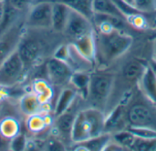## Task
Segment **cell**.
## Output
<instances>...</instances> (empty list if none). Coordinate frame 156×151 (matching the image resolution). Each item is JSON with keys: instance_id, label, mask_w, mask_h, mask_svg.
<instances>
[{"instance_id": "obj_29", "label": "cell", "mask_w": 156, "mask_h": 151, "mask_svg": "<svg viewBox=\"0 0 156 151\" xmlns=\"http://www.w3.org/2000/svg\"><path fill=\"white\" fill-rule=\"evenodd\" d=\"M127 129L132 132L134 136L142 139H156V130L151 128L146 127H136L129 126Z\"/></svg>"}, {"instance_id": "obj_11", "label": "cell", "mask_w": 156, "mask_h": 151, "mask_svg": "<svg viewBox=\"0 0 156 151\" xmlns=\"http://www.w3.org/2000/svg\"><path fill=\"white\" fill-rule=\"evenodd\" d=\"M70 43L73 44L78 52L90 64L93 65L95 63L97 58V45L94 32L88 34L82 37H80Z\"/></svg>"}, {"instance_id": "obj_15", "label": "cell", "mask_w": 156, "mask_h": 151, "mask_svg": "<svg viewBox=\"0 0 156 151\" xmlns=\"http://www.w3.org/2000/svg\"><path fill=\"white\" fill-rule=\"evenodd\" d=\"M38 98L42 105L50 104L55 95V88L46 78H36L28 84Z\"/></svg>"}, {"instance_id": "obj_28", "label": "cell", "mask_w": 156, "mask_h": 151, "mask_svg": "<svg viewBox=\"0 0 156 151\" xmlns=\"http://www.w3.org/2000/svg\"><path fill=\"white\" fill-rule=\"evenodd\" d=\"M131 150L156 151V139H142L136 137Z\"/></svg>"}, {"instance_id": "obj_34", "label": "cell", "mask_w": 156, "mask_h": 151, "mask_svg": "<svg viewBox=\"0 0 156 151\" xmlns=\"http://www.w3.org/2000/svg\"><path fill=\"white\" fill-rule=\"evenodd\" d=\"M151 13L153 15L150 16V19H149V21L147 20V22H148V24L150 23L153 27H156V10L154 12H151Z\"/></svg>"}, {"instance_id": "obj_3", "label": "cell", "mask_w": 156, "mask_h": 151, "mask_svg": "<svg viewBox=\"0 0 156 151\" xmlns=\"http://www.w3.org/2000/svg\"><path fill=\"white\" fill-rule=\"evenodd\" d=\"M26 72L23 61L17 52L15 51L0 66V87L12 88L23 85Z\"/></svg>"}, {"instance_id": "obj_22", "label": "cell", "mask_w": 156, "mask_h": 151, "mask_svg": "<svg viewBox=\"0 0 156 151\" xmlns=\"http://www.w3.org/2000/svg\"><path fill=\"white\" fill-rule=\"evenodd\" d=\"M69 84L83 98H88L90 84V74L86 71H74L70 77Z\"/></svg>"}, {"instance_id": "obj_7", "label": "cell", "mask_w": 156, "mask_h": 151, "mask_svg": "<svg viewBox=\"0 0 156 151\" xmlns=\"http://www.w3.org/2000/svg\"><path fill=\"white\" fill-rule=\"evenodd\" d=\"M92 32H94L92 20L84 15L71 9L63 32L69 42H73L76 39Z\"/></svg>"}, {"instance_id": "obj_10", "label": "cell", "mask_w": 156, "mask_h": 151, "mask_svg": "<svg viewBox=\"0 0 156 151\" xmlns=\"http://www.w3.org/2000/svg\"><path fill=\"white\" fill-rule=\"evenodd\" d=\"M53 121L54 117L52 114L37 113L27 117L24 127L26 128L27 134L30 136H37L48 130L52 126Z\"/></svg>"}, {"instance_id": "obj_36", "label": "cell", "mask_w": 156, "mask_h": 151, "mask_svg": "<svg viewBox=\"0 0 156 151\" xmlns=\"http://www.w3.org/2000/svg\"><path fill=\"white\" fill-rule=\"evenodd\" d=\"M5 0H0V22L4 14V9H5Z\"/></svg>"}, {"instance_id": "obj_23", "label": "cell", "mask_w": 156, "mask_h": 151, "mask_svg": "<svg viewBox=\"0 0 156 151\" xmlns=\"http://www.w3.org/2000/svg\"><path fill=\"white\" fill-rule=\"evenodd\" d=\"M123 116L124 107L122 104H120L111 112V114L108 117L105 118L104 132L112 134V132H118L122 130L121 125L122 124Z\"/></svg>"}, {"instance_id": "obj_12", "label": "cell", "mask_w": 156, "mask_h": 151, "mask_svg": "<svg viewBox=\"0 0 156 151\" xmlns=\"http://www.w3.org/2000/svg\"><path fill=\"white\" fill-rule=\"evenodd\" d=\"M78 94V91L70 84L60 89L53 106L52 115L54 118L70 108V106L76 101Z\"/></svg>"}, {"instance_id": "obj_33", "label": "cell", "mask_w": 156, "mask_h": 151, "mask_svg": "<svg viewBox=\"0 0 156 151\" xmlns=\"http://www.w3.org/2000/svg\"><path fill=\"white\" fill-rule=\"evenodd\" d=\"M124 149L120 145V144H118L116 141H114V142H112V140L106 145V147H105V149H104V151H112V150H123Z\"/></svg>"}, {"instance_id": "obj_35", "label": "cell", "mask_w": 156, "mask_h": 151, "mask_svg": "<svg viewBox=\"0 0 156 151\" xmlns=\"http://www.w3.org/2000/svg\"><path fill=\"white\" fill-rule=\"evenodd\" d=\"M148 65H149V67H151V69L153 70V72L154 73V75L156 76V59L154 57H153L152 59H150L149 60V62H148Z\"/></svg>"}, {"instance_id": "obj_9", "label": "cell", "mask_w": 156, "mask_h": 151, "mask_svg": "<svg viewBox=\"0 0 156 151\" xmlns=\"http://www.w3.org/2000/svg\"><path fill=\"white\" fill-rule=\"evenodd\" d=\"M126 118L131 126L146 127L156 130V115L154 110L144 103L136 102L126 113Z\"/></svg>"}, {"instance_id": "obj_8", "label": "cell", "mask_w": 156, "mask_h": 151, "mask_svg": "<svg viewBox=\"0 0 156 151\" xmlns=\"http://www.w3.org/2000/svg\"><path fill=\"white\" fill-rule=\"evenodd\" d=\"M25 18L26 16L0 35V66L10 55L17 50L25 29Z\"/></svg>"}, {"instance_id": "obj_31", "label": "cell", "mask_w": 156, "mask_h": 151, "mask_svg": "<svg viewBox=\"0 0 156 151\" xmlns=\"http://www.w3.org/2000/svg\"><path fill=\"white\" fill-rule=\"evenodd\" d=\"M133 5L144 14L151 13L156 10V0H133Z\"/></svg>"}, {"instance_id": "obj_4", "label": "cell", "mask_w": 156, "mask_h": 151, "mask_svg": "<svg viewBox=\"0 0 156 151\" xmlns=\"http://www.w3.org/2000/svg\"><path fill=\"white\" fill-rule=\"evenodd\" d=\"M114 76L112 73L93 72L90 74L89 97L97 107L104 105L112 92Z\"/></svg>"}, {"instance_id": "obj_32", "label": "cell", "mask_w": 156, "mask_h": 151, "mask_svg": "<svg viewBox=\"0 0 156 151\" xmlns=\"http://www.w3.org/2000/svg\"><path fill=\"white\" fill-rule=\"evenodd\" d=\"M37 0H9V2L19 11L26 13L36 3Z\"/></svg>"}, {"instance_id": "obj_5", "label": "cell", "mask_w": 156, "mask_h": 151, "mask_svg": "<svg viewBox=\"0 0 156 151\" xmlns=\"http://www.w3.org/2000/svg\"><path fill=\"white\" fill-rule=\"evenodd\" d=\"M52 2L45 0L36 1L26 14L25 26L52 28Z\"/></svg>"}, {"instance_id": "obj_17", "label": "cell", "mask_w": 156, "mask_h": 151, "mask_svg": "<svg viewBox=\"0 0 156 151\" xmlns=\"http://www.w3.org/2000/svg\"><path fill=\"white\" fill-rule=\"evenodd\" d=\"M25 16H26V13H23L18 9H16L9 2V0H5L4 14L0 22V35L5 33L6 30H8L16 23H17L21 18Z\"/></svg>"}, {"instance_id": "obj_2", "label": "cell", "mask_w": 156, "mask_h": 151, "mask_svg": "<svg viewBox=\"0 0 156 151\" xmlns=\"http://www.w3.org/2000/svg\"><path fill=\"white\" fill-rule=\"evenodd\" d=\"M133 38L121 29L114 28L107 33H100L97 53L100 52L104 61L114 60L125 54L132 46Z\"/></svg>"}, {"instance_id": "obj_6", "label": "cell", "mask_w": 156, "mask_h": 151, "mask_svg": "<svg viewBox=\"0 0 156 151\" xmlns=\"http://www.w3.org/2000/svg\"><path fill=\"white\" fill-rule=\"evenodd\" d=\"M46 72L47 79L53 88L61 89L69 85L74 71L65 61L52 57L46 62Z\"/></svg>"}, {"instance_id": "obj_21", "label": "cell", "mask_w": 156, "mask_h": 151, "mask_svg": "<svg viewBox=\"0 0 156 151\" xmlns=\"http://www.w3.org/2000/svg\"><path fill=\"white\" fill-rule=\"evenodd\" d=\"M84 114L87 117L90 128H91V138L97 137L104 133L105 128V116L101 110L98 108H91L84 109Z\"/></svg>"}, {"instance_id": "obj_37", "label": "cell", "mask_w": 156, "mask_h": 151, "mask_svg": "<svg viewBox=\"0 0 156 151\" xmlns=\"http://www.w3.org/2000/svg\"><path fill=\"white\" fill-rule=\"evenodd\" d=\"M153 48H154V57H154L156 59V38L154 39V41Z\"/></svg>"}, {"instance_id": "obj_14", "label": "cell", "mask_w": 156, "mask_h": 151, "mask_svg": "<svg viewBox=\"0 0 156 151\" xmlns=\"http://www.w3.org/2000/svg\"><path fill=\"white\" fill-rule=\"evenodd\" d=\"M142 94L156 107V76L147 64L144 72L138 80Z\"/></svg>"}, {"instance_id": "obj_19", "label": "cell", "mask_w": 156, "mask_h": 151, "mask_svg": "<svg viewBox=\"0 0 156 151\" xmlns=\"http://www.w3.org/2000/svg\"><path fill=\"white\" fill-rule=\"evenodd\" d=\"M25 123L13 116H5L0 118V134L8 139H12L17 136L22 130V126Z\"/></svg>"}, {"instance_id": "obj_38", "label": "cell", "mask_w": 156, "mask_h": 151, "mask_svg": "<svg viewBox=\"0 0 156 151\" xmlns=\"http://www.w3.org/2000/svg\"><path fill=\"white\" fill-rule=\"evenodd\" d=\"M125 2H127L128 4H130V5H133V0H124Z\"/></svg>"}, {"instance_id": "obj_25", "label": "cell", "mask_w": 156, "mask_h": 151, "mask_svg": "<svg viewBox=\"0 0 156 151\" xmlns=\"http://www.w3.org/2000/svg\"><path fill=\"white\" fill-rule=\"evenodd\" d=\"M49 2H59L68 5L70 9L75 10L90 20L93 17V9H92V0H45Z\"/></svg>"}, {"instance_id": "obj_20", "label": "cell", "mask_w": 156, "mask_h": 151, "mask_svg": "<svg viewBox=\"0 0 156 151\" xmlns=\"http://www.w3.org/2000/svg\"><path fill=\"white\" fill-rule=\"evenodd\" d=\"M111 133H102L97 137L90 138L85 141L76 143L74 150H87V151H102L104 150L106 145L112 140Z\"/></svg>"}, {"instance_id": "obj_16", "label": "cell", "mask_w": 156, "mask_h": 151, "mask_svg": "<svg viewBox=\"0 0 156 151\" xmlns=\"http://www.w3.org/2000/svg\"><path fill=\"white\" fill-rule=\"evenodd\" d=\"M18 108L22 115L27 118L34 114L41 113L43 105L33 91H27L18 99Z\"/></svg>"}, {"instance_id": "obj_1", "label": "cell", "mask_w": 156, "mask_h": 151, "mask_svg": "<svg viewBox=\"0 0 156 151\" xmlns=\"http://www.w3.org/2000/svg\"><path fill=\"white\" fill-rule=\"evenodd\" d=\"M59 33L52 28H36L25 26L17 52L23 61L26 76L34 67L46 63L54 56L57 48L63 43H58Z\"/></svg>"}, {"instance_id": "obj_26", "label": "cell", "mask_w": 156, "mask_h": 151, "mask_svg": "<svg viewBox=\"0 0 156 151\" xmlns=\"http://www.w3.org/2000/svg\"><path fill=\"white\" fill-rule=\"evenodd\" d=\"M147 64H144V62L140 60H132L123 68V75L125 78L131 81H138L140 77H142L143 73L144 72L146 68Z\"/></svg>"}, {"instance_id": "obj_13", "label": "cell", "mask_w": 156, "mask_h": 151, "mask_svg": "<svg viewBox=\"0 0 156 151\" xmlns=\"http://www.w3.org/2000/svg\"><path fill=\"white\" fill-rule=\"evenodd\" d=\"M91 138L90 124L84 114V111H79L77 113L72 130L70 135V140L72 143H80Z\"/></svg>"}, {"instance_id": "obj_18", "label": "cell", "mask_w": 156, "mask_h": 151, "mask_svg": "<svg viewBox=\"0 0 156 151\" xmlns=\"http://www.w3.org/2000/svg\"><path fill=\"white\" fill-rule=\"evenodd\" d=\"M52 29L63 33L71 9L65 4L59 2H52Z\"/></svg>"}, {"instance_id": "obj_24", "label": "cell", "mask_w": 156, "mask_h": 151, "mask_svg": "<svg viewBox=\"0 0 156 151\" xmlns=\"http://www.w3.org/2000/svg\"><path fill=\"white\" fill-rule=\"evenodd\" d=\"M92 9L94 14L114 15L126 20L123 14L112 0H92Z\"/></svg>"}, {"instance_id": "obj_27", "label": "cell", "mask_w": 156, "mask_h": 151, "mask_svg": "<svg viewBox=\"0 0 156 151\" xmlns=\"http://www.w3.org/2000/svg\"><path fill=\"white\" fill-rule=\"evenodd\" d=\"M113 139L118 144H120L124 149H132V147L135 140V136L130 132L128 129L126 130H120L118 132H115L113 135Z\"/></svg>"}, {"instance_id": "obj_30", "label": "cell", "mask_w": 156, "mask_h": 151, "mask_svg": "<svg viewBox=\"0 0 156 151\" xmlns=\"http://www.w3.org/2000/svg\"><path fill=\"white\" fill-rule=\"evenodd\" d=\"M27 132L21 131L17 136H16L15 138H13V139H11L9 150H25V149H26V145H27Z\"/></svg>"}]
</instances>
